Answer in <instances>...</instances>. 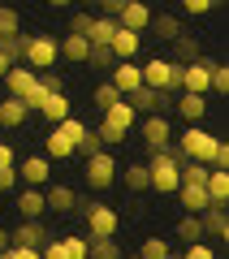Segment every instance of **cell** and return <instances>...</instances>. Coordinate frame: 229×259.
Segmentation results:
<instances>
[{"label": "cell", "mask_w": 229, "mask_h": 259, "mask_svg": "<svg viewBox=\"0 0 229 259\" xmlns=\"http://www.w3.org/2000/svg\"><path fill=\"white\" fill-rule=\"evenodd\" d=\"M9 246H13V233L5 229V225H0V250H9Z\"/></svg>", "instance_id": "f5cc1de1"}, {"label": "cell", "mask_w": 229, "mask_h": 259, "mask_svg": "<svg viewBox=\"0 0 229 259\" xmlns=\"http://www.w3.org/2000/svg\"><path fill=\"white\" fill-rule=\"evenodd\" d=\"M121 182L130 190H147L151 186V173H147V164H130V168H121Z\"/></svg>", "instance_id": "1f68e13d"}, {"label": "cell", "mask_w": 229, "mask_h": 259, "mask_svg": "<svg viewBox=\"0 0 229 259\" xmlns=\"http://www.w3.org/2000/svg\"><path fill=\"white\" fill-rule=\"evenodd\" d=\"M39 259H69V255H65V242H52V238H48L44 246H39Z\"/></svg>", "instance_id": "f6af8a7d"}, {"label": "cell", "mask_w": 229, "mask_h": 259, "mask_svg": "<svg viewBox=\"0 0 229 259\" xmlns=\"http://www.w3.org/2000/svg\"><path fill=\"white\" fill-rule=\"evenodd\" d=\"M5 255H9V259H39V250H35V246H18V242H13Z\"/></svg>", "instance_id": "7dc6e473"}, {"label": "cell", "mask_w": 229, "mask_h": 259, "mask_svg": "<svg viewBox=\"0 0 229 259\" xmlns=\"http://www.w3.org/2000/svg\"><path fill=\"white\" fill-rule=\"evenodd\" d=\"M83 5H95V0H83Z\"/></svg>", "instance_id": "6f0895ef"}, {"label": "cell", "mask_w": 229, "mask_h": 259, "mask_svg": "<svg viewBox=\"0 0 229 259\" xmlns=\"http://www.w3.org/2000/svg\"><path fill=\"white\" fill-rule=\"evenodd\" d=\"M182 259H216V246H212V242H190V246L182 250Z\"/></svg>", "instance_id": "ab89813d"}, {"label": "cell", "mask_w": 229, "mask_h": 259, "mask_svg": "<svg viewBox=\"0 0 229 259\" xmlns=\"http://www.w3.org/2000/svg\"><path fill=\"white\" fill-rule=\"evenodd\" d=\"M61 242H65V255H69V259H87V238L69 233V238H61Z\"/></svg>", "instance_id": "b9f144b4"}, {"label": "cell", "mask_w": 229, "mask_h": 259, "mask_svg": "<svg viewBox=\"0 0 229 259\" xmlns=\"http://www.w3.org/2000/svg\"><path fill=\"white\" fill-rule=\"evenodd\" d=\"M173 194H182V207H186L190 216H199L203 207L212 203V199H208V186H177Z\"/></svg>", "instance_id": "7402d4cb"}, {"label": "cell", "mask_w": 229, "mask_h": 259, "mask_svg": "<svg viewBox=\"0 0 229 259\" xmlns=\"http://www.w3.org/2000/svg\"><path fill=\"white\" fill-rule=\"evenodd\" d=\"M138 74H143V87L151 91H182V65L177 61H165V56H151L147 65H138Z\"/></svg>", "instance_id": "3957f363"}, {"label": "cell", "mask_w": 229, "mask_h": 259, "mask_svg": "<svg viewBox=\"0 0 229 259\" xmlns=\"http://www.w3.org/2000/svg\"><path fill=\"white\" fill-rule=\"evenodd\" d=\"M18 186V168H0V194H9Z\"/></svg>", "instance_id": "c3c4849f"}, {"label": "cell", "mask_w": 229, "mask_h": 259, "mask_svg": "<svg viewBox=\"0 0 229 259\" xmlns=\"http://www.w3.org/2000/svg\"><path fill=\"white\" fill-rule=\"evenodd\" d=\"M112 30H117V18H95L91 30H87V44H108Z\"/></svg>", "instance_id": "4dcf8cb0"}, {"label": "cell", "mask_w": 229, "mask_h": 259, "mask_svg": "<svg viewBox=\"0 0 229 259\" xmlns=\"http://www.w3.org/2000/svg\"><path fill=\"white\" fill-rule=\"evenodd\" d=\"M18 212H22V221H39V216L48 212V203H44V190H39V186H26V190L18 194Z\"/></svg>", "instance_id": "ac0fdd59"}, {"label": "cell", "mask_w": 229, "mask_h": 259, "mask_svg": "<svg viewBox=\"0 0 229 259\" xmlns=\"http://www.w3.org/2000/svg\"><path fill=\"white\" fill-rule=\"evenodd\" d=\"M117 100H121V91H117L112 82H100V87H95V104H100V108H108V104H117Z\"/></svg>", "instance_id": "60d3db41"}, {"label": "cell", "mask_w": 229, "mask_h": 259, "mask_svg": "<svg viewBox=\"0 0 229 259\" xmlns=\"http://www.w3.org/2000/svg\"><path fill=\"white\" fill-rule=\"evenodd\" d=\"M13 242H18V246H44L48 242V229H44V221H22L18 229H13Z\"/></svg>", "instance_id": "ffe728a7"}, {"label": "cell", "mask_w": 229, "mask_h": 259, "mask_svg": "<svg viewBox=\"0 0 229 259\" xmlns=\"http://www.w3.org/2000/svg\"><path fill=\"white\" fill-rule=\"evenodd\" d=\"M138 44H143V35H138V30H126V26H117V30H112V39H108V48H112L117 61H134Z\"/></svg>", "instance_id": "5bb4252c"}, {"label": "cell", "mask_w": 229, "mask_h": 259, "mask_svg": "<svg viewBox=\"0 0 229 259\" xmlns=\"http://www.w3.org/2000/svg\"><path fill=\"white\" fill-rule=\"evenodd\" d=\"M48 173H52V160H48V156H26V160L18 164V177H22L26 186H39V190L48 186Z\"/></svg>", "instance_id": "7c38bea8"}, {"label": "cell", "mask_w": 229, "mask_h": 259, "mask_svg": "<svg viewBox=\"0 0 229 259\" xmlns=\"http://www.w3.org/2000/svg\"><path fill=\"white\" fill-rule=\"evenodd\" d=\"M44 147H48V151H44L48 160H69V156H73V147H69V143L61 139V134H56V130H52V134L44 139Z\"/></svg>", "instance_id": "d590c367"}, {"label": "cell", "mask_w": 229, "mask_h": 259, "mask_svg": "<svg viewBox=\"0 0 229 259\" xmlns=\"http://www.w3.org/2000/svg\"><path fill=\"white\" fill-rule=\"evenodd\" d=\"M87 259H121L117 238H87Z\"/></svg>", "instance_id": "83f0119b"}, {"label": "cell", "mask_w": 229, "mask_h": 259, "mask_svg": "<svg viewBox=\"0 0 229 259\" xmlns=\"http://www.w3.org/2000/svg\"><path fill=\"white\" fill-rule=\"evenodd\" d=\"M9 69H13V61H9V56H5V52H0V78L9 74Z\"/></svg>", "instance_id": "db71d44e"}, {"label": "cell", "mask_w": 229, "mask_h": 259, "mask_svg": "<svg viewBox=\"0 0 229 259\" xmlns=\"http://www.w3.org/2000/svg\"><path fill=\"white\" fill-rule=\"evenodd\" d=\"M177 164H182V151L169 143V147H160V151H151V164H147V173H151V186L147 190H156V194H173L177 190Z\"/></svg>", "instance_id": "6da1fadb"}, {"label": "cell", "mask_w": 229, "mask_h": 259, "mask_svg": "<svg viewBox=\"0 0 229 259\" xmlns=\"http://www.w3.org/2000/svg\"><path fill=\"white\" fill-rule=\"evenodd\" d=\"M87 186L91 190H108L112 182H117V156L112 151H95V156H87Z\"/></svg>", "instance_id": "8992f818"}, {"label": "cell", "mask_w": 229, "mask_h": 259, "mask_svg": "<svg viewBox=\"0 0 229 259\" xmlns=\"http://www.w3.org/2000/svg\"><path fill=\"white\" fill-rule=\"evenodd\" d=\"M143 143H147V151H160V147H169L173 143V125H169V117L165 112H147V121H143Z\"/></svg>", "instance_id": "ba28073f"}, {"label": "cell", "mask_w": 229, "mask_h": 259, "mask_svg": "<svg viewBox=\"0 0 229 259\" xmlns=\"http://www.w3.org/2000/svg\"><path fill=\"white\" fill-rule=\"evenodd\" d=\"M83 212H87V229H91V238H117V229H121L117 207H108V203H83Z\"/></svg>", "instance_id": "52a82bcc"}, {"label": "cell", "mask_w": 229, "mask_h": 259, "mask_svg": "<svg viewBox=\"0 0 229 259\" xmlns=\"http://www.w3.org/2000/svg\"><path fill=\"white\" fill-rule=\"evenodd\" d=\"M0 259H9V255H5V250H0Z\"/></svg>", "instance_id": "680465c9"}, {"label": "cell", "mask_w": 229, "mask_h": 259, "mask_svg": "<svg viewBox=\"0 0 229 259\" xmlns=\"http://www.w3.org/2000/svg\"><path fill=\"white\" fill-rule=\"evenodd\" d=\"M22 61L30 65V69H52L56 61H61V39H52V35H30V44H26V56Z\"/></svg>", "instance_id": "5b68a950"}, {"label": "cell", "mask_w": 229, "mask_h": 259, "mask_svg": "<svg viewBox=\"0 0 229 259\" xmlns=\"http://www.w3.org/2000/svg\"><path fill=\"white\" fill-rule=\"evenodd\" d=\"M0 168H13V147L0 139Z\"/></svg>", "instance_id": "816d5d0a"}, {"label": "cell", "mask_w": 229, "mask_h": 259, "mask_svg": "<svg viewBox=\"0 0 229 259\" xmlns=\"http://www.w3.org/2000/svg\"><path fill=\"white\" fill-rule=\"evenodd\" d=\"M48 5H52V9H65V5H73V0H48Z\"/></svg>", "instance_id": "11a10c76"}, {"label": "cell", "mask_w": 229, "mask_h": 259, "mask_svg": "<svg viewBox=\"0 0 229 259\" xmlns=\"http://www.w3.org/2000/svg\"><path fill=\"white\" fill-rule=\"evenodd\" d=\"M147 22H151V5H147V0H126V5H121V13H117V26L138 30V35L147 30Z\"/></svg>", "instance_id": "8fae6325"}, {"label": "cell", "mask_w": 229, "mask_h": 259, "mask_svg": "<svg viewBox=\"0 0 229 259\" xmlns=\"http://www.w3.org/2000/svg\"><path fill=\"white\" fill-rule=\"evenodd\" d=\"M199 225H203V242H220L225 246L229 242V216H225V207L220 203H208L199 212Z\"/></svg>", "instance_id": "9c48e42d"}, {"label": "cell", "mask_w": 229, "mask_h": 259, "mask_svg": "<svg viewBox=\"0 0 229 259\" xmlns=\"http://www.w3.org/2000/svg\"><path fill=\"white\" fill-rule=\"evenodd\" d=\"M44 203H48V212H73L78 207V190H69V186H48Z\"/></svg>", "instance_id": "d6986e66"}, {"label": "cell", "mask_w": 229, "mask_h": 259, "mask_svg": "<svg viewBox=\"0 0 229 259\" xmlns=\"http://www.w3.org/2000/svg\"><path fill=\"white\" fill-rule=\"evenodd\" d=\"M147 26H151V35H156V39H169V44L182 35V22H177L173 13H156V18L147 22Z\"/></svg>", "instance_id": "d4e9b609"}, {"label": "cell", "mask_w": 229, "mask_h": 259, "mask_svg": "<svg viewBox=\"0 0 229 259\" xmlns=\"http://www.w3.org/2000/svg\"><path fill=\"white\" fill-rule=\"evenodd\" d=\"M18 26H22L18 9H13V5H0V39H5V35H18Z\"/></svg>", "instance_id": "74e56055"}, {"label": "cell", "mask_w": 229, "mask_h": 259, "mask_svg": "<svg viewBox=\"0 0 229 259\" xmlns=\"http://www.w3.org/2000/svg\"><path fill=\"white\" fill-rule=\"evenodd\" d=\"M87 52H91V44H87V35H65V39H61V56H65V61L83 65V61H87Z\"/></svg>", "instance_id": "484cf974"}, {"label": "cell", "mask_w": 229, "mask_h": 259, "mask_svg": "<svg viewBox=\"0 0 229 259\" xmlns=\"http://www.w3.org/2000/svg\"><path fill=\"white\" fill-rule=\"evenodd\" d=\"M216 5H220V9H225V0H212V9H216Z\"/></svg>", "instance_id": "9f6ffc18"}, {"label": "cell", "mask_w": 229, "mask_h": 259, "mask_svg": "<svg viewBox=\"0 0 229 259\" xmlns=\"http://www.w3.org/2000/svg\"><path fill=\"white\" fill-rule=\"evenodd\" d=\"M126 104L134 112H165L173 108V91H151V87H138V91L126 95Z\"/></svg>", "instance_id": "30bf717a"}, {"label": "cell", "mask_w": 229, "mask_h": 259, "mask_svg": "<svg viewBox=\"0 0 229 259\" xmlns=\"http://www.w3.org/2000/svg\"><path fill=\"white\" fill-rule=\"evenodd\" d=\"M39 87H44V91H65V78L52 74V69H39Z\"/></svg>", "instance_id": "ee69618b"}, {"label": "cell", "mask_w": 229, "mask_h": 259, "mask_svg": "<svg viewBox=\"0 0 229 259\" xmlns=\"http://www.w3.org/2000/svg\"><path fill=\"white\" fill-rule=\"evenodd\" d=\"M56 134H61V139L69 143V147H78V139L87 134V125H83L78 117H65V121H56Z\"/></svg>", "instance_id": "836d02e7"}, {"label": "cell", "mask_w": 229, "mask_h": 259, "mask_svg": "<svg viewBox=\"0 0 229 259\" xmlns=\"http://www.w3.org/2000/svg\"><path fill=\"white\" fill-rule=\"evenodd\" d=\"M121 5H126V0H95V13H100V18H117Z\"/></svg>", "instance_id": "bcb514c9"}, {"label": "cell", "mask_w": 229, "mask_h": 259, "mask_svg": "<svg viewBox=\"0 0 229 259\" xmlns=\"http://www.w3.org/2000/svg\"><path fill=\"white\" fill-rule=\"evenodd\" d=\"M26 44H30V35H5V39H0V52L18 65L22 56H26Z\"/></svg>", "instance_id": "f546056e"}, {"label": "cell", "mask_w": 229, "mask_h": 259, "mask_svg": "<svg viewBox=\"0 0 229 259\" xmlns=\"http://www.w3.org/2000/svg\"><path fill=\"white\" fill-rule=\"evenodd\" d=\"M26 117H30V108H26V104L18 100V95H9V100H0V125H5V130H18L22 121H26Z\"/></svg>", "instance_id": "44dd1931"}, {"label": "cell", "mask_w": 229, "mask_h": 259, "mask_svg": "<svg viewBox=\"0 0 229 259\" xmlns=\"http://www.w3.org/2000/svg\"><path fill=\"white\" fill-rule=\"evenodd\" d=\"M35 82H39V74L30 65H13L9 74H5V87H9V95H18V100H26V95L35 91Z\"/></svg>", "instance_id": "4fadbf2b"}, {"label": "cell", "mask_w": 229, "mask_h": 259, "mask_svg": "<svg viewBox=\"0 0 229 259\" xmlns=\"http://www.w3.org/2000/svg\"><path fill=\"white\" fill-rule=\"evenodd\" d=\"M173 108H177V117H182V121H203V112H208V95H199V91H177Z\"/></svg>", "instance_id": "9a60e30c"}, {"label": "cell", "mask_w": 229, "mask_h": 259, "mask_svg": "<svg viewBox=\"0 0 229 259\" xmlns=\"http://www.w3.org/2000/svg\"><path fill=\"white\" fill-rule=\"evenodd\" d=\"M39 112H44L52 125H56V121H65V117H69V100H65V91H48L44 104H39Z\"/></svg>", "instance_id": "cb8c5ba5"}, {"label": "cell", "mask_w": 229, "mask_h": 259, "mask_svg": "<svg viewBox=\"0 0 229 259\" xmlns=\"http://www.w3.org/2000/svg\"><path fill=\"white\" fill-rule=\"evenodd\" d=\"M87 61H91L95 69H112V65H117V56H112V48H108V44H91Z\"/></svg>", "instance_id": "8d00e7d4"}, {"label": "cell", "mask_w": 229, "mask_h": 259, "mask_svg": "<svg viewBox=\"0 0 229 259\" xmlns=\"http://www.w3.org/2000/svg\"><path fill=\"white\" fill-rule=\"evenodd\" d=\"M134 117H138V112L126 104V95H121L117 104H108V108H104V121H100V130H95V134H100V143H104V147L121 143V139L130 134V125H134Z\"/></svg>", "instance_id": "7a4b0ae2"}, {"label": "cell", "mask_w": 229, "mask_h": 259, "mask_svg": "<svg viewBox=\"0 0 229 259\" xmlns=\"http://www.w3.org/2000/svg\"><path fill=\"white\" fill-rule=\"evenodd\" d=\"M173 52H177V65H190V61H199V44H195L190 35H177V39H173Z\"/></svg>", "instance_id": "e575fe53"}, {"label": "cell", "mask_w": 229, "mask_h": 259, "mask_svg": "<svg viewBox=\"0 0 229 259\" xmlns=\"http://www.w3.org/2000/svg\"><path fill=\"white\" fill-rule=\"evenodd\" d=\"M208 69H212V61H190V65H182V91H199V95H208Z\"/></svg>", "instance_id": "e0dca14e"}, {"label": "cell", "mask_w": 229, "mask_h": 259, "mask_svg": "<svg viewBox=\"0 0 229 259\" xmlns=\"http://www.w3.org/2000/svg\"><path fill=\"white\" fill-rule=\"evenodd\" d=\"M108 82L117 87L121 95H130V91H138V87H143V74H138L134 61H117V65H112V78H108Z\"/></svg>", "instance_id": "2e32d148"}, {"label": "cell", "mask_w": 229, "mask_h": 259, "mask_svg": "<svg viewBox=\"0 0 229 259\" xmlns=\"http://www.w3.org/2000/svg\"><path fill=\"white\" fill-rule=\"evenodd\" d=\"M216 147H220V139H216V134H208L199 121H190V125H186V134L177 139V151H182V160H203V164H212Z\"/></svg>", "instance_id": "277c9868"}, {"label": "cell", "mask_w": 229, "mask_h": 259, "mask_svg": "<svg viewBox=\"0 0 229 259\" xmlns=\"http://www.w3.org/2000/svg\"><path fill=\"white\" fill-rule=\"evenodd\" d=\"M91 13H87V9H78V13H73V18H69V35H87V30H91Z\"/></svg>", "instance_id": "7bdbcfd3"}, {"label": "cell", "mask_w": 229, "mask_h": 259, "mask_svg": "<svg viewBox=\"0 0 229 259\" xmlns=\"http://www.w3.org/2000/svg\"><path fill=\"white\" fill-rule=\"evenodd\" d=\"M73 151H83V160H87V156H95V151H104V143H100V134H95V130H87Z\"/></svg>", "instance_id": "f35d334b"}, {"label": "cell", "mask_w": 229, "mask_h": 259, "mask_svg": "<svg viewBox=\"0 0 229 259\" xmlns=\"http://www.w3.org/2000/svg\"><path fill=\"white\" fill-rule=\"evenodd\" d=\"M182 5H186V13H190V18H199V13L212 9V0H182Z\"/></svg>", "instance_id": "681fc988"}, {"label": "cell", "mask_w": 229, "mask_h": 259, "mask_svg": "<svg viewBox=\"0 0 229 259\" xmlns=\"http://www.w3.org/2000/svg\"><path fill=\"white\" fill-rule=\"evenodd\" d=\"M169 250H173V246L151 233V238H143V246H138V259H169Z\"/></svg>", "instance_id": "d6a6232c"}, {"label": "cell", "mask_w": 229, "mask_h": 259, "mask_svg": "<svg viewBox=\"0 0 229 259\" xmlns=\"http://www.w3.org/2000/svg\"><path fill=\"white\" fill-rule=\"evenodd\" d=\"M177 242H182V246H190V242H203V225H199V216L182 212V221H177Z\"/></svg>", "instance_id": "f1b7e54d"}, {"label": "cell", "mask_w": 229, "mask_h": 259, "mask_svg": "<svg viewBox=\"0 0 229 259\" xmlns=\"http://www.w3.org/2000/svg\"><path fill=\"white\" fill-rule=\"evenodd\" d=\"M203 186H208V199H212V203L225 207V199H229V173H225V168H212L208 164V182H203Z\"/></svg>", "instance_id": "603a6c76"}, {"label": "cell", "mask_w": 229, "mask_h": 259, "mask_svg": "<svg viewBox=\"0 0 229 259\" xmlns=\"http://www.w3.org/2000/svg\"><path fill=\"white\" fill-rule=\"evenodd\" d=\"M212 168H229V147H225V139H220L216 156H212Z\"/></svg>", "instance_id": "f907efd6"}, {"label": "cell", "mask_w": 229, "mask_h": 259, "mask_svg": "<svg viewBox=\"0 0 229 259\" xmlns=\"http://www.w3.org/2000/svg\"><path fill=\"white\" fill-rule=\"evenodd\" d=\"M177 177H182L177 186H203L208 182V164H203V160H182V164H177Z\"/></svg>", "instance_id": "4316f807"}]
</instances>
